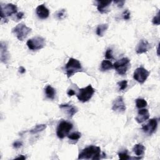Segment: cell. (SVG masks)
Wrapping results in <instances>:
<instances>
[{"mask_svg":"<svg viewBox=\"0 0 160 160\" xmlns=\"http://www.w3.org/2000/svg\"><path fill=\"white\" fill-rule=\"evenodd\" d=\"M149 75V72L143 67L138 68L134 72L133 78L140 84L144 83Z\"/></svg>","mask_w":160,"mask_h":160,"instance_id":"obj_9","label":"cell"},{"mask_svg":"<svg viewBox=\"0 0 160 160\" xmlns=\"http://www.w3.org/2000/svg\"><path fill=\"white\" fill-rule=\"evenodd\" d=\"M65 68L68 78L71 77L75 73L82 71L83 69L81 63L78 60L73 58H70L69 59V61L66 63Z\"/></svg>","mask_w":160,"mask_h":160,"instance_id":"obj_2","label":"cell"},{"mask_svg":"<svg viewBox=\"0 0 160 160\" xmlns=\"http://www.w3.org/2000/svg\"><path fill=\"white\" fill-rule=\"evenodd\" d=\"M114 3H116L118 7L122 8L125 4V1H116Z\"/></svg>","mask_w":160,"mask_h":160,"instance_id":"obj_33","label":"cell"},{"mask_svg":"<svg viewBox=\"0 0 160 160\" xmlns=\"http://www.w3.org/2000/svg\"><path fill=\"white\" fill-rule=\"evenodd\" d=\"M36 13L38 16L42 20H45L48 18L50 15L49 10L44 5H39L36 9Z\"/></svg>","mask_w":160,"mask_h":160,"instance_id":"obj_13","label":"cell"},{"mask_svg":"<svg viewBox=\"0 0 160 160\" xmlns=\"http://www.w3.org/2000/svg\"><path fill=\"white\" fill-rule=\"evenodd\" d=\"M152 23L154 25H159L160 20H159V11H158L157 15L153 18L152 20Z\"/></svg>","mask_w":160,"mask_h":160,"instance_id":"obj_29","label":"cell"},{"mask_svg":"<svg viewBox=\"0 0 160 160\" xmlns=\"http://www.w3.org/2000/svg\"><path fill=\"white\" fill-rule=\"evenodd\" d=\"M150 48V44L148 42V41L144 39H141L140 43L138 44L136 52L137 54H143L146 53Z\"/></svg>","mask_w":160,"mask_h":160,"instance_id":"obj_14","label":"cell"},{"mask_svg":"<svg viewBox=\"0 0 160 160\" xmlns=\"http://www.w3.org/2000/svg\"><path fill=\"white\" fill-rule=\"evenodd\" d=\"M82 133L79 132H74L68 135V138L71 141H78V140L81 138Z\"/></svg>","mask_w":160,"mask_h":160,"instance_id":"obj_24","label":"cell"},{"mask_svg":"<svg viewBox=\"0 0 160 160\" xmlns=\"http://www.w3.org/2000/svg\"><path fill=\"white\" fill-rule=\"evenodd\" d=\"M130 60L128 58H123L122 59L116 61L113 64V68L116 72L120 75H125L130 68Z\"/></svg>","mask_w":160,"mask_h":160,"instance_id":"obj_6","label":"cell"},{"mask_svg":"<svg viewBox=\"0 0 160 160\" xmlns=\"http://www.w3.org/2000/svg\"><path fill=\"white\" fill-rule=\"evenodd\" d=\"M112 109L118 113H123L126 111V105L122 96H118L114 100L113 103Z\"/></svg>","mask_w":160,"mask_h":160,"instance_id":"obj_11","label":"cell"},{"mask_svg":"<svg viewBox=\"0 0 160 160\" xmlns=\"http://www.w3.org/2000/svg\"><path fill=\"white\" fill-rule=\"evenodd\" d=\"M158 119L156 118H153L149 120L148 123L142 127V130L149 135L153 134L158 127Z\"/></svg>","mask_w":160,"mask_h":160,"instance_id":"obj_10","label":"cell"},{"mask_svg":"<svg viewBox=\"0 0 160 160\" xmlns=\"http://www.w3.org/2000/svg\"><path fill=\"white\" fill-rule=\"evenodd\" d=\"M113 68V64L109 60H103L101 64V70L103 71H108Z\"/></svg>","mask_w":160,"mask_h":160,"instance_id":"obj_21","label":"cell"},{"mask_svg":"<svg viewBox=\"0 0 160 160\" xmlns=\"http://www.w3.org/2000/svg\"><path fill=\"white\" fill-rule=\"evenodd\" d=\"M73 124L70 122L62 121L58 125L56 130L57 136L60 139H63L69 135V131L73 128Z\"/></svg>","mask_w":160,"mask_h":160,"instance_id":"obj_7","label":"cell"},{"mask_svg":"<svg viewBox=\"0 0 160 160\" xmlns=\"http://www.w3.org/2000/svg\"><path fill=\"white\" fill-rule=\"evenodd\" d=\"M26 45L32 51L42 50L45 46V39L42 36H35L28 40Z\"/></svg>","mask_w":160,"mask_h":160,"instance_id":"obj_4","label":"cell"},{"mask_svg":"<svg viewBox=\"0 0 160 160\" xmlns=\"http://www.w3.org/2000/svg\"><path fill=\"white\" fill-rule=\"evenodd\" d=\"M149 118V113L147 109H141L138 111L135 120L138 123H142Z\"/></svg>","mask_w":160,"mask_h":160,"instance_id":"obj_15","label":"cell"},{"mask_svg":"<svg viewBox=\"0 0 160 160\" xmlns=\"http://www.w3.org/2000/svg\"><path fill=\"white\" fill-rule=\"evenodd\" d=\"M101 148L99 146H90L83 149L79 154L78 159L98 160L101 158Z\"/></svg>","mask_w":160,"mask_h":160,"instance_id":"obj_1","label":"cell"},{"mask_svg":"<svg viewBox=\"0 0 160 160\" xmlns=\"http://www.w3.org/2000/svg\"><path fill=\"white\" fill-rule=\"evenodd\" d=\"M105 57L108 60H113L114 59L113 56V50L111 48H108L105 53Z\"/></svg>","mask_w":160,"mask_h":160,"instance_id":"obj_28","label":"cell"},{"mask_svg":"<svg viewBox=\"0 0 160 160\" xmlns=\"http://www.w3.org/2000/svg\"><path fill=\"white\" fill-rule=\"evenodd\" d=\"M97 8L101 13H106L108 11V8L112 3L111 1H96Z\"/></svg>","mask_w":160,"mask_h":160,"instance_id":"obj_17","label":"cell"},{"mask_svg":"<svg viewBox=\"0 0 160 160\" xmlns=\"http://www.w3.org/2000/svg\"><path fill=\"white\" fill-rule=\"evenodd\" d=\"M109 25L108 24H99L96 28V33L98 36H103L104 33L106 31V30L108 29Z\"/></svg>","mask_w":160,"mask_h":160,"instance_id":"obj_20","label":"cell"},{"mask_svg":"<svg viewBox=\"0 0 160 160\" xmlns=\"http://www.w3.org/2000/svg\"><path fill=\"white\" fill-rule=\"evenodd\" d=\"M24 16V13L23 12H19L18 13L16 14V21H19L20 20H21Z\"/></svg>","mask_w":160,"mask_h":160,"instance_id":"obj_32","label":"cell"},{"mask_svg":"<svg viewBox=\"0 0 160 160\" xmlns=\"http://www.w3.org/2000/svg\"><path fill=\"white\" fill-rule=\"evenodd\" d=\"M67 94H68V95L69 96H72L76 95V93H75V91H74L73 90H69L68 91V92H67Z\"/></svg>","mask_w":160,"mask_h":160,"instance_id":"obj_34","label":"cell"},{"mask_svg":"<svg viewBox=\"0 0 160 160\" xmlns=\"http://www.w3.org/2000/svg\"><path fill=\"white\" fill-rule=\"evenodd\" d=\"M31 31V29L24 23L18 24L12 29V32L16 36L18 39L21 42L28 36Z\"/></svg>","mask_w":160,"mask_h":160,"instance_id":"obj_5","label":"cell"},{"mask_svg":"<svg viewBox=\"0 0 160 160\" xmlns=\"http://www.w3.org/2000/svg\"><path fill=\"white\" fill-rule=\"evenodd\" d=\"M47 128V125L42 124V125H38L36 127H34L33 129L30 130V133L31 134H36L39 132H42L43 130H45Z\"/></svg>","mask_w":160,"mask_h":160,"instance_id":"obj_22","label":"cell"},{"mask_svg":"<svg viewBox=\"0 0 160 160\" xmlns=\"http://www.w3.org/2000/svg\"><path fill=\"white\" fill-rule=\"evenodd\" d=\"M122 16H123V18L125 20H128L130 18V12L128 10H126L123 12Z\"/></svg>","mask_w":160,"mask_h":160,"instance_id":"obj_30","label":"cell"},{"mask_svg":"<svg viewBox=\"0 0 160 160\" xmlns=\"http://www.w3.org/2000/svg\"><path fill=\"white\" fill-rule=\"evenodd\" d=\"M95 92V89L91 85H90L86 88L79 89L78 93L76 94V96L79 101L85 103L91 100Z\"/></svg>","mask_w":160,"mask_h":160,"instance_id":"obj_3","label":"cell"},{"mask_svg":"<svg viewBox=\"0 0 160 160\" xmlns=\"http://www.w3.org/2000/svg\"><path fill=\"white\" fill-rule=\"evenodd\" d=\"M15 159H26V157L25 156H24L23 155H21L20 156H19V157H17V158H16Z\"/></svg>","mask_w":160,"mask_h":160,"instance_id":"obj_36","label":"cell"},{"mask_svg":"<svg viewBox=\"0 0 160 160\" xmlns=\"http://www.w3.org/2000/svg\"><path fill=\"white\" fill-rule=\"evenodd\" d=\"M148 105L147 101L142 98H138L136 100V106L138 108L141 109L146 107Z\"/></svg>","mask_w":160,"mask_h":160,"instance_id":"obj_23","label":"cell"},{"mask_svg":"<svg viewBox=\"0 0 160 160\" xmlns=\"http://www.w3.org/2000/svg\"><path fill=\"white\" fill-rule=\"evenodd\" d=\"M118 85L119 86V90L123 91L127 88L128 87V82L127 80H123L122 82H120L118 83Z\"/></svg>","mask_w":160,"mask_h":160,"instance_id":"obj_26","label":"cell"},{"mask_svg":"<svg viewBox=\"0 0 160 160\" xmlns=\"http://www.w3.org/2000/svg\"><path fill=\"white\" fill-rule=\"evenodd\" d=\"M19 72L21 74H24L26 72V69L23 66H20L19 68Z\"/></svg>","mask_w":160,"mask_h":160,"instance_id":"obj_35","label":"cell"},{"mask_svg":"<svg viewBox=\"0 0 160 160\" xmlns=\"http://www.w3.org/2000/svg\"><path fill=\"white\" fill-rule=\"evenodd\" d=\"M118 156H119V159H122V160H127V159H130V157L129 156V155L128 154V151L127 149L123 152L119 153Z\"/></svg>","mask_w":160,"mask_h":160,"instance_id":"obj_25","label":"cell"},{"mask_svg":"<svg viewBox=\"0 0 160 160\" xmlns=\"http://www.w3.org/2000/svg\"><path fill=\"white\" fill-rule=\"evenodd\" d=\"M145 149V147L142 144L139 143L135 145V146L133 148V151L137 156H141L144 154Z\"/></svg>","mask_w":160,"mask_h":160,"instance_id":"obj_18","label":"cell"},{"mask_svg":"<svg viewBox=\"0 0 160 160\" xmlns=\"http://www.w3.org/2000/svg\"><path fill=\"white\" fill-rule=\"evenodd\" d=\"M9 57L7 43L4 42H1V43H0V59H1V61L7 64L9 60Z\"/></svg>","mask_w":160,"mask_h":160,"instance_id":"obj_12","label":"cell"},{"mask_svg":"<svg viewBox=\"0 0 160 160\" xmlns=\"http://www.w3.org/2000/svg\"><path fill=\"white\" fill-rule=\"evenodd\" d=\"M13 146L14 148L18 149V148H21V147L23 146V143H22V142H21V141H15V142L13 143Z\"/></svg>","mask_w":160,"mask_h":160,"instance_id":"obj_31","label":"cell"},{"mask_svg":"<svg viewBox=\"0 0 160 160\" xmlns=\"http://www.w3.org/2000/svg\"><path fill=\"white\" fill-rule=\"evenodd\" d=\"M60 108L63 109L69 116V118H71L78 112V108L76 106L68 104H60Z\"/></svg>","mask_w":160,"mask_h":160,"instance_id":"obj_16","label":"cell"},{"mask_svg":"<svg viewBox=\"0 0 160 160\" xmlns=\"http://www.w3.org/2000/svg\"><path fill=\"white\" fill-rule=\"evenodd\" d=\"M66 16V11L65 10H61L56 13V17L58 20H63L65 18Z\"/></svg>","mask_w":160,"mask_h":160,"instance_id":"obj_27","label":"cell"},{"mask_svg":"<svg viewBox=\"0 0 160 160\" xmlns=\"http://www.w3.org/2000/svg\"><path fill=\"white\" fill-rule=\"evenodd\" d=\"M45 93L46 96L50 100H54L55 95H56V91L50 85H48L45 88Z\"/></svg>","mask_w":160,"mask_h":160,"instance_id":"obj_19","label":"cell"},{"mask_svg":"<svg viewBox=\"0 0 160 160\" xmlns=\"http://www.w3.org/2000/svg\"><path fill=\"white\" fill-rule=\"evenodd\" d=\"M18 8L15 5L8 3L6 5H1V18L3 20L5 19L7 21V17L17 13Z\"/></svg>","mask_w":160,"mask_h":160,"instance_id":"obj_8","label":"cell"}]
</instances>
